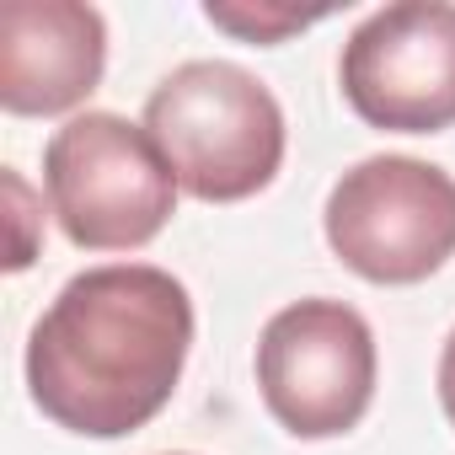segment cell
<instances>
[{"instance_id": "277c9868", "label": "cell", "mask_w": 455, "mask_h": 455, "mask_svg": "<svg viewBox=\"0 0 455 455\" xmlns=\"http://www.w3.org/2000/svg\"><path fill=\"white\" fill-rule=\"evenodd\" d=\"M322 231L359 279L423 284L455 258V177L418 156H370L332 182Z\"/></svg>"}, {"instance_id": "3957f363", "label": "cell", "mask_w": 455, "mask_h": 455, "mask_svg": "<svg viewBox=\"0 0 455 455\" xmlns=\"http://www.w3.org/2000/svg\"><path fill=\"white\" fill-rule=\"evenodd\" d=\"M44 188L60 231L86 252H134L166 231L177 177L145 124L76 113L44 150Z\"/></svg>"}, {"instance_id": "8992f818", "label": "cell", "mask_w": 455, "mask_h": 455, "mask_svg": "<svg viewBox=\"0 0 455 455\" xmlns=\"http://www.w3.org/2000/svg\"><path fill=\"white\" fill-rule=\"evenodd\" d=\"M338 86L370 129L439 134L455 124V6L396 0L370 12L338 60Z\"/></svg>"}, {"instance_id": "ba28073f", "label": "cell", "mask_w": 455, "mask_h": 455, "mask_svg": "<svg viewBox=\"0 0 455 455\" xmlns=\"http://www.w3.org/2000/svg\"><path fill=\"white\" fill-rule=\"evenodd\" d=\"M204 17L220 28V33H231L242 44H284L290 33H306L316 28L327 12H300V6H258V0H209Z\"/></svg>"}, {"instance_id": "52a82bcc", "label": "cell", "mask_w": 455, "mask_h": 455, "mask_svg": "<svg viewBox=\"0 0 455 455\" xmlns=\"http://www.w3.org/2000/svg\"><path fill=\"white\" fill-rule=\"evenodd\" d=\"M108 70V22L86 0H6L0 6V108L54 118L81 108Z\"/></svg>"}, {"instance_id": "9c48e42d", "label": "cell", "mask_w": 455, "mask_h": 455, "mask_svg": "<svg viewBox=\"0 0 455 455\" xmlns=\"http://www.w3.org/2000/svg\"><path fill=\"white\" fill-rule=\"evenodd\" d=\"M6 198H12V214H17V242H12L6 268L22 274V268L33 263V193H28V182H22L12 166H6Z\"/></svg>"}, {"instance_id": "30bf717a", "label": "cell", "mask_w": 455, "mask_h": 455, "mask_svg": "<svg viewBox=\"0 0 455 455\" xmlns=\"http://www.w3.org/2000/svg\"><path fill=\"white\" fill-rule=\"evenodd\" d=\"M439 407L455 428V332L444 338V354H439Z\"/></svg>"}, {"instance_id": "6da1fadb", "label": "cell", "mask_w": 455, "mask_h": 455, "mask_svg": "<svg viewBox=\"0 0 455 455\" xmlns=\"http://www.w3.org/2000/svg\"><path fill=\"white\" fill-rule=\"evenodd\" d=\"M193 348L182 279L150 263L76 274L28 338V391L44 418L81 439L145 428L177 391Z\"/></svg>"}, {"instance_id": "7a4b0ae2", "label": "cell", "mask_w": 455, "mask_h": 455, "mask_svg": "<svg viewBox=\"0 0 455 455\" xmlns=\"http://www.w3.org/2000/svg\"><path fill=\"white\" fill-rule=\"evenodd\" d=\"M145 134L161 145L182 193L242 204L284 166L279 97L231 60H188L145 97Z\"/></svg>"}, {"instance_id": "5b68a950", "label": "cell", "mask_w": 455, "mask_h": 455, "mask_svg": "<svg viewBox=\"0 0 455 455\" xmlns=\"http://www.w3.org/2000/svg\"><path fill=\"white\" fill-rule=\"evenodd\" d=\"M375 332L348 300H295L258 338V391L295 439H338L375 402Z\"/></svg>"}]
</instances>
